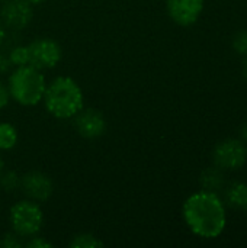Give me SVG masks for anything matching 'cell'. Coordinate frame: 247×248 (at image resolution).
<instances>
[{
  "instance_id": "6da1fadb",
  "label": "cell",
  "mask_w": 247,
  "mask_h": 248,
  "mask_svg": "<svg viewBox=\"0 0 247 248\" xmlns=\"http://www.w3.org/2000/svg\"><path fill=\"white\" fill-rule=\"evenodd\" d=\"M186 227L199 238L215 240L227 227V208L218 193L199 190L192 193L182 206Z\"/></svg>"
},
{
  "instance_id": "7a4b0ae2",
  "label": "cell",
  "mask_w": 247,
  "mask_h": 248,
  "mask_svg": "<svg viewBox=\"0 0 247 248\" xmlns=\"http://www.w3.org/2000/svg\"><path fill=\"white\" fill-rule=\"evenodd\" d=\"M42 102L47 112L57 119H71L84 106L82 87L67 76L55 77L47 84Z\"/></svg>"
},
{
  "instance_id": "3957f363",
  "label": "cell",
  "mask_w": 247,
  "mask_h": 248,
  "mask_svg": "<svg viewBox=\"0 0 247 248\" xmlns=\"http://www.w3.org/2000/svg\"><path fill=\"white\" fill-rule=\"evenodd\" d=\"M7 89L10 99L22 106H36L42 102L47 81L41 70L31 64L16 67L7 80Z\"/></svg>"
},
{
  "instance_id": "277c9868",
  "label": "cell",
  "mask_w": 247,
  "mask_h": 248,
  "mask_svg": "<svg viewBox=\"0 0 247 248\" xmlns=\"http://www.w3.org/2000/svg\"><path fill=\"white\" fill-rule=\"evenodd\" d=\"M9 222L12 231L22 238L38 235L44 224V214L38 202L23 199L16 202L9 212Z\"/></svg>"
},
{
  "instance_id": "5b68a950",
  "label": "cell",
  "mask_w": 247,
  "mask_h": 248,
  "mask_svg": "<svg viewBox=\"0 0 247 248\" xmlns=\"http://www.w3.org/2000/svg\"><path fill=\"white\" fill-rule=\"evenodd\" d=\"M213 164L223 171H236L247 163V144L240 138H226L220 141L211 153Z\"/></svg>"
},
{
  "instance_id": "8992f818",
  "label": "cell",
  "mask_w": 247,
  "mask_h": 248,
  "mask_svg": "<svg viewBox=\"0 0 247 248\" xmlns=\"http://www.w3.org/2000/svg\"><path fill=\"white\" fill-rule=\"evenodd\" d=\"M26 46L29 54V64L38 70L54 68L63 55L60 44L51 38H38Z\"/></svg>"
},
{
  "instance_id": "52a82bcc",
  "label": "cell",
  "mask_w": 247,
  "mask_h": 248,
  "mask_svg": "<svg viewBox=\"0 0 247 248\" xmlns=\"http://www.w3.org/2000/svg\"><path fill=\"white\" fill-rule=\"evenodd\" d=\"M33 17V7L28 0H6L0 7V22L6 29L22 31Z\"/></svg>"
},
{
  "instance_id": "ba28073f",
  "label": "cell",
  "mask_w": 247,
  "mask_h": 248,
  "mask_svg": "<svg viewBox=\"0 0 247 248\" xmlns=\"http://www.w3.org/2000/svg\"><path fill=\"white\" fill-rule=\"evenodd\" d=\"M20 190L28 199L39 203L51 198L54 192V183L48 174L32 170L20 176Z\"/></svg>"
},
{
  "instance_id": "9c48e42d",
  "label": "cell",
  "mask_w": 247,
  "mask_h": 248,
  "mask_svg": "<svg viewBox=\"0 0 247 248\" xmlns=\"http://www.w3.org/2000/svg\"><path fill=\"white\" fill-rule=\"evenodd\" d=\"M205 6V0H167L169 17L179 26H192L198 22Z\"/></svg>"
},
{
  "instance_id": "30bf717a",
  "label": "cell",
  "mask_w": 247,
  "mask_h": 248,
  "mask_svg": "<svg viewBox=\"0 0 247 248\" xmlns=\"http://www.w3.org/2000/svg\"><path fill=\"white\" fill-rule=\"evenodd\" d=\"M74 128L80 137L86 140H96L106 132L108 125L105 116L99 110L93 108H83L74 116Z\"/></svg>"
},
{
  "instance_id": "8fae6325",
  "label": "cell",
  "mask_w": 247,
  "mask_h": 248,
  "mask_svg": "<svg viewBox=\"0 0 247 248\" xmlns=\"http://www.w3.org/2000/svg\"><path fill=\"white\" fill-rule=\"evenodd\" d=\"M224 203L234 211H247V182L234 180L224 189Z\"/></svg>"
},
{
  "instance_id": "7c38bea8",
  "label": "cell",
  "mask_w": 247,
  "mask_h": 248,
  "mask_svg": "<svg viewBox=\"0 0 247 248\" xmlns=\"http://www.w3.org/2000/svg\"><path fill=\"white\" fill-rule=\"evenodd\" d=\"M199 185H201V187L204 190H210V192L218 193L220 190L224 189V185H226L224 171L213 164L211 167L205 169L201 173V176H199Z\"/></svg>"
},
{
  "instance_id": "4fadbf2b",
  "label": "cell",
  "mask_w": 247,
  "mask_h": 248,
  "mask_svg": "<svg viewBox=\"0 0 247 248\" xmlns=\"http://www.w3.org/2000/svg\"><path fill=\"white\" fill-rule=\"evenodd\" d=\"M17 142V131L12 124L0 122V150H12Z\"/></svg>"
},
{
  "instance_id": "5bb4252c",
  "label": "cell",
  "mask_w": 247,
  "mask_h": 248,
  "mask_svg": "<svg viewBox=\"0 0 247 248\" xmlns=\"http://www.w3.org/2000/svg\"><path fill=\"white\" fill-rule=\"evenodd\" d=\"M70 247L73 248H100L103 247L105 244H103V241H100L98 237H95L93 234H79V235H76L71 241H70V244H68Z\"/></svg>"
},
{
  "instance_id": "9a60e30c",
  "label": "cell",
  "mask_w": 247,
  "mask_h": 248,
  "mask_svg": "<svg viewBox=\"0 0 247 248\" xmlns=\"http://www.w3.org/2000/svg\"><path fill=\"white\" fill-rule=\"evenodd\" d=\"M0 187L6 192V193H12L16 192L17 189H20V176L15 171H1L0 173Z\"/></svg>"
},
{
  "instance_id": "2e32d148",
  "label": "cell",
  "mask_w": 247,
  "mask_h": 248,
  "mask_svg": "<svg viewBox=\"0 0 247 248\" xmlns=\"http://www.w3.org/2000/svg\"><path fill=\"white\" fill-rule=\"evenodd\" d=\"M10 64L15 67H20V65H26L29 64V54H28V46L26 45H16L13 46L9 54H7Z\"/></svg>"
},
{
  "instance_id": "e0dca14e",
  "label": "cell",
  "mask_w": 247,
  "mask_h": 248,
  "mask_svg": "<svg viewBox=\"0 0 247 248\" xmlns=\"http://www.w3.org/2000/svg\"><path fill=\"white\" fill-rule=\"evenodd\" d=\"M231 46L237 55L247 58V29L237 31L234 33V36L231 39Z\"/></svg>"
},
{
  "instance_id": "ac0fdd59",
  "label": "cell",
  "mask_w": 247,
  "mask_h": 248,
  "mask_svg": "<svg viewBox=\"0 0 247 248\" xmlns=\"http://www.w3.org/2000/svg\"><path fill=\"white\" fill-rule=\"evenodd\" d=\"M0 246L4 248H19L25 247V241H22V237H19L17 234H15L13 231L6 234L1 240H0Z\"/></svg>"
},
{
  "instance_id": "d6986e66",
  "label": "cell",
  "mask_w": 247,
  "mask_h": 248,
  "mask_svg": "<svg viewBox=\"0 0 247 248\" xmlns=\"http://www.w3.org/2000/svg\"><path fill=\"white\" fill-rule=\"evenodd\" d=\"M25 247L28 248H49L52 247V243H49L48 240H45L44 237H31L28 241H25Z\"/></svg>"
},
{
  "instance_id": "ffe728a7",
  "label": "cell",
  "mask_w": 247,
  "mask_h": 248,
  "mask_svg": "<svg viewBox=\"0 0 247 248\" xmlns=\"http://www.w3.org/2000/svg\"><path fill=\"white\" fill-rule=\"evenodd\" d=\"M10 102V93L7 89V84H4L3 81H0V110L4 109Z\"/></svg>"
},
{
  "instance_id": "44dd1931",
  "label": "cell",
  "mask_w": 247,
  "mask_h": 248,
  "mask_svg": "<svg viewBox=\"0 0 247 248\" xmlns=\"http://www.w3.org/2000/svg\"><path fill=\"white\" fill-rule=\"evenodd\" d=\"M12 64H10V60L6 54L0 52V73H7L10 70Z\"/></svg>"
},
{
  "instance_id": "7402d4cb",
  "label": "cell",
  "mask_w": 247,
  "mask_h": 248,
  "mask_svg": "<svg viewBox=\"0 0 247 248\" xmlns=\"http://www.w3.org/2000/svg\"><path fill=\"white\" fill-rule=\"evenodd\" d=\"M239 138L247 144V121L246 122H243L242 125H240V128H239Z\"/></svg>"
},
{
  "instance_id": "603a6c76",
  "label": "cell",
  "mask_w": 247,
  "mask_h": 248,
  "mask_svg": "<svg viewBox=\"0 0 247 248\" xmlns=\"http://www.w3.org/2000/svg\"><path fill=\"white\" fill-rule=\"evenodd\" d=\"M4 38H6V28H4V26L1 25V22H0V46H1Z\"/></svg>"
},
{
  "instance_id": "cb8c5ba5",
  "label": "cell",
  "mask_w": 247,
  "mask_h": 248,
  "mask_svg": "<svg viewBox=\"0 0 247 248\" xmlns=\"http://www.w3.org/2000/svg\"><path fill=\"white\" fill-rule=\"evenodd\" d=\"M243 76H245V78H246L247 81V58L245 60V62H243Z\"/></svg>"
},
{
  "instance_id": "d4e9b609",
  "label": "cell",
  "mask_w": 247,
  "mask_h": 248,
  "mask_svg": "<svg viewBox=\"0 0 247 248\" xmlns=\"http://www.w3.org/2000/svg\"><path fill=\"white\" fill-rule=\"evenodd\" d=\"M32 6L33 4H41V3H44V1H47V0H28Z\"/></svg>"
},
{
  "instance_id": "484cf974",
  "label": "cell",
  "mask_w": 247,
  "mask_h": 248,
  "mask_svg": "<svg viewBox=\"0 0 247 248\" xmlns=\"http://www.w3.org/2000/svg\"><path fill=\"white\" fill-rule=\"evenodd\" d=\"M4 170V161H3V158H1V155H0V173Z\"/></svg>"
},
{
  "instance_id": "4316f807",
  "label": "cell",
  "mask_w": 247,
  "mask_h": 248,
  "mask_svg": "<svg viewBox=\"0 0 247 248\" xmlns=\"http://www.w3.org/2000/svg\"><path fill=\"white\" fill-rule=\"evenodd\" d=\"M3 1H6V0H0V3H3Z\"/></svg>"
}]
</instances>
